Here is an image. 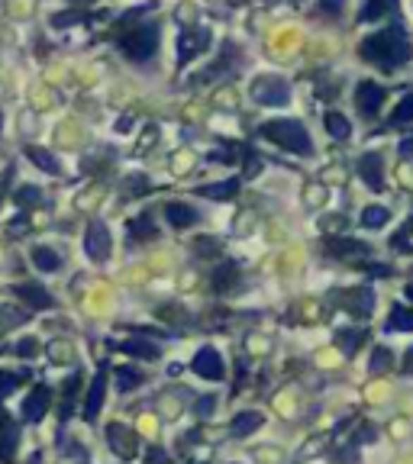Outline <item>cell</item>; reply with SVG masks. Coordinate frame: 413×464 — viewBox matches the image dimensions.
I'll list each match as a JSON object with an SVG mask.
<instances>
[{"mask_svg": "<svg viewBox=\"0 0 413 464\" xmlns=\"http://www.w3.org/2000/svg\"><path fill=\"white\" fill-rule=\"evenodd\" d=\"M323 226H326L329 232H333V229H336V232H339V229L345 226V220H343V216H329V220H323Z\"/></svg>", "mask_w": 413, "mask_h": 464, "instance_id": "obj_40", "label": "cell"}, {"mask_svg": "<svg viewBox=\"0 0 413 464\" xmlns=\"http://www.w3.org/2000/svg\"><path fill=\"white\" fill-rule=\"evenodd\" d=\"M326 132L333 139H339V142H343V139H349V132H352V130H349V120H345L343 113L329 110V113H326Z\"/></svg>", "mask_w": 413, "mask_h": 464, "instance_id": "obj_26", "label": "cell"}, {"mask_svg": "<svg viewBox=\"0 0 413 464\" xmlns=\"http://www.w3.org/2000/svg\"><path fill=\"white\" fill-rule=\"evenodd\" d=\"M85 251L91 255L94 261H107L110 251H113V239H110V229L104 222H91L85 239Z\"/></svg>", "mask_w": 413, "mask_h": 464, "instance_id": "obj_7", "label": "cell"}, {"mask_svg": "<svg viewBox=\"0 0 413 464\" xmlns=\"http://www.w3.org/2000/svg\"><path fill=\"white\" fill-rule=\"evenodd\" d=\"M390 361H394V355H390V349H375L371 351V371L381 374L390 368Z\"/></svg>", "mask_w": 413, "mask_h": 464, "instance_id": "obj_33", "label": "cell"}, {"mask_svg": "<svg viewBox=\"0 0 413 464\" xmlns=\"http://www.w3.org/2000/svg\"><path fill=\"white\" fill-rule=\"evenodd\" d=\"M120 49H123V55H126V58H132V61L152 58L155 49H159V23L132 26V30L120 39Z\"/></svg>", "mask_w": 413, "mask_h": 464, "instance_id": "obj_3", "label": "cell"}, {"mask_svg": "<svg viewBox=\"0 0 413 464\" xmlns=\"http://www.w3.org/2000/svg\"><path fill=\"white\" fill-rule=\"evenodd\" d=\"M16 441H20V435H16V422L0 410V458H13L16 455Z\"/></svg>", "mask_w": 413, "mask_h": 464, "instance_id": "obj_14", "label": "cell"}, {"mask_svg": "<svg viewBox=\"0 0 413 464\" xmlns=\"http://www.w3.org/2000/svg\"><path fill=\"white\" fill-rule=\"evenodd\" d=\"M194 371L197 377H207V381H220L223 377V358L216 349H200L194 355Z\"/></svg>", "mask_w": 413, "mask_h": 464, "instance_id": "obj_9", "label": "cell"}, {"mask_svg": "<svg viewBox=\"0 0 413 464\" xmlns=\"http://www.w3.org/2000/svg\"><path fill=\"white\" fill-rule=\"evenodd\" d=\"M13 290L26 300V306H32V310H49V306H55L52 297H49V294L39 287V284H16Z\"/></svg>", "mask_w": 413, "mask_h": 464, "instance_id": "obj_16", "label": "cell"}, {"mask_svg": "<svg viewBox=\"0 0 413 464\" xmlns=\"http://www.w3.org/2000/svg\"><path fill=\"white\" fill-rule=\"evenodd\" d=\"M381 165H384V158H381V152H365L359 158V175L365 177V184L371 187V191H381L384 187V181H381Z\"/></svg>", "mask_w": 413, "mask_h": 464, "instance_id": "obj_13", "label": "cell"}, {"mask_svg": "<svg viewBox=\"0 0 413 464\" xmlns=\"http://www.w3.org/2000/svg\"><path fill=\"white\" fill-rule=\"evenodd\" d=\"M343 4H345V0H320V13L336 16L339 10H343Z\"/></svg>", "mask_w": 413, "mask_h": 464, "instance_id": "obj_36", "label": "cell"}, {"mask_svg": "<svg viewBox=\"0 0 413 464\" xmlns=\"http://www.w3.org/2000/svg\"><path fill=\"white\" fill-rule=\"evenodd\" d=\"M26 377H30V374H23V371H0V403H4Z\"/></svg>", "mask_w": 413, "mask_h": 464, "instance_id": "obj_27", "label": "cell"}, {"mask_svg": "<svg viewBox=\"0 0 413 464\" xmlns=\"http://www.w3.org/2000/svg\"><path fill=\"white\" fill-rule=\"evenodd\" d=\"M261 136L278 142L284 152H294V155H310L314 152V139L307 132V126L300 120H268L261 123Z\"/></svg>", "mask_w": 413, "mask_h": 464, "instance_id": "obj_2", "label": "cell"}, {"mask_svg": "<svg viewBox=\"0 0 413 464\" xmlns=\"http://www.w3.org/2000/svg\"><path fill=\"white\" fill-rule=\"evenodd\" d=\"M413 116V94H404V100H400V107L394 110V116H390V123L394 126H407Z\"/></svg>", "mask_w": 413, "mask_h": 464, "instance_id": "obj_32", "label": "cell"}, {"mask_svg": "<svg viewBox=\"0 0 413 464\" xmlns=\"http://www.w3.org/2000/svg\"><path fill=\"white\" fill-rule=\"evenodd\" d=\"M42 197V194H39V187H23V191L16 194V200H20V203H26V200H39Z\"/></svg>", "mask_w": 413, "mask_h": 464, "instance_id": "obj_38", "label": "cell"}, {"mask_svg": "<svg viewBox=\"0 0 413 464\" xmlns=\"http://www.w3.org/2000/svg\"><path fill=\"white\" fill-rule=\"evenodd\" d=\"M20 410H23L26 422H39V419L46 416V410H49V387H46V384H36V387H32V394L23 400V406H20Z\"/></svg>", "mask_w": 413, "mask_h": 464, "instance_id": "obj_12", "label": "cell"}, {"mask_svg": "<svg viewBox=\"0 0 413 464\" xmlns=\"http://www.w3.org/2000/svg\"><path fill=\"white\" fill-rule=\"evenodd\" d=\"M259 426H261L259 413H239V416L233 419V435H236V439H245V435H252Z\"/></svg>", "mask_w": 413, "mask_h": 464, "instance_id": "obj_23", "label": "cell"}, {"mask_svg": "<svg viewBox=\"0 0 413 464\" xmlns=\"http://www.w3.org/2000/svg\"><path fill=\"white\" fill-rule=\"evenodd\" d=\"M359 52H362V58L378 61V65H384V68H397V65H404V61L410 58V42H407L404 23H390L388 30L362 39Z\"/></svg>", "mask_w": 413, "mask_h": 464, "instance_id": "obj_1", "label": "cell"}, {"mask_svg": "<svg viewBox=\"0 0 413 464\" xmlns=\"http://www.w3.org/2000/svg\"><path fill=\"white\" fill-rule=\"evenodd\" d=\"M55 26H71V23H85V13H55L52 16Z\"/></svg>", "mask_w": 413, "mask_h": 464, "instance_id": "obj_34", "label": "cell"}, {"mask_svg": "<svg viewBox=\"0 0 413 464\" xmlns=\"http://www.w3.org/2000/svg\"><path fill=\"white\" fill-rule=\"evenodd\" d=\"M78 384H81V374H78V377H71V381H68V390H65V416L71 413V396H75V387H78Z\"/></svg>", "mask_w": 413, "mask_h": 464, "instance_id": "obj_37", "label": "cell"}, {"mask_svg": "<svg viewBox=\"0 0 413 464\" xmlns=\"http://www.w3.org/2000/svg\"><path fill=\"white\" fill-rule=\"evenodd\" d=\"M326 251L333 255V258H365V255H371V245L365 242H355V239H343V236H329L326 239Z\"/></svg>", "mask_w": 413, "mask_h": 464, "instance_id": "obj_11", "label": "cell"}, {"mask_svg": "<svg viewBox=\"0 0 413 464\" xmlns=\"http://www.w3.org/2000/svg\"><path fill=\"white\" fill-rule=\"evenodd\" d=\"M214 406H216V400H214V396H207V400H200V403H197V413H200V416H210Z\"/></svg>", "mask_w": 413, "mask_h": 464, "instance_id": "obj_39", "label": "cell"}, {"mask_svg": "<svg viewBox=\"0 0 413 464\" xmlns=\"http://www.w3.org/2000/svg\"><path fill=\"white\" fill-rule=\"evenodd\" d=\"M16 351H20V355H32V351H36V342H32V339H26V342L16 345Z\"/></svg>", "mask_w": 413, "mask_h": 464, "instance_id": "obj_41", "label": "cell"}, {"mask_svg": "<svg viewBox=\"0 0 413 464\" xmlns=\"http://www.w3.org/2000/svg\"><path fill=\"white\" fill-rule=\"evenodd\" d=\"M165 216H168V222L175 229L194 226V222L200 220V213L194 210V206H187V203H168V206H165Z\"/></svg>", "mask_w": 413, "mask_h": 464, "instance_id": "obj_18", "label": "cell"}, {"mask_svg": "<svg viewBox=\"0 0 413 464\" xmlns=\"http://www.w3.org/2000/svg\"><path fill=\"white\" fill-rule=\"evenodd\" d=\"M26 158H32L42 171H49V175H58L61 171V165L55 161V155H49L46 149H39V145H30V149H26Z\"/></svg>", "mask_w": 413, "mask_h": 464, "instance_id": "obj_24", "label": "cell"}, {"mask_svg": "<svg viewBox=\"0 0 413 464\" xmlns=\"http://www.w3.org/2000/svg\"><path fill=\"white\" fill-rule=\"evenodd\" d=\"M32 265L39 268V271H58L61 268V255L55 249H49V245H36L32 249Z\"/></svg>", "mask_w": 413, "mask_h": 464, "instance_id": "obj_20", "label": "cell"}, {"mask_svg": "<svg viewBox=\"0 0 413 464\" xmlns=\"http://www.w3.org/2000/svg\"><path fill=\"white\" fill-rule=\"evenodd\" d=\"M388 332H413V313L404 303H397L388 316Z\"/></svg>", "mask_w": 413, "mask_h": 464, "instance_id": "obj_21", "label": "cell"}, {"mask_svg": "<svg viewBox=\"0 0 413 464\" xmlns=\"http://www.w3.org/2000/svg\"><path fill=\"white\" fill-rule=\"evenodd\" d=\"M126 236H130V242H146V239L159 236V229H155V222H152V216H149V213H139L136 220H130Z\"/></svg>", "mask_w": 413, "mask_h": 464, "instance_id": "obj_17", "label": "cell"}, {"mask_svg": "<svg viewBox=\"0 0 413 464\" xmlns=\"http://www.w3.org/2000/svg\"><path fill=\"white\" fill-rule=\"evenodd\" d=\"M207 46H210V30H184L178 36V65L184 68L200 52H207Z\"/></svg>", "mask_w": 413, "mask_h": 464, "instance_id": "obj_6", "label": "cell"}, {"mask_svg": "<svg viewBox=\"0 0 413 464\" xmlns=\"http://www.w3.org/2000/svg\"><path fill=\"white\" fill-rule=\"evenodd\" d=\"M252 97L261 107H284V104H291V84L281 75H261L252 81Z\"/></svg>", "mask_w": 413, "mask_h": 464, "instance_id": "obj_4", "label": "cell"}, {"mask_svg": "<svg viewBox=\"0 0 413 464\" xmlns=\"http://www.w3.org/2000/svg\"><path fill=\"white\" fill-rule=\"evenodd\" d=\"M410 155H413V139H404V142H400V158H410Z\"/></svg>", "mask_w": 413, "mask_h": 464, "instance_id": "obj_42", "label": "cell"}, {"mask_svg": "<svg viewBox=\"0 0 413 464\" xmlns=\"http://www.w3.org/2000/svg\"><path fill=\"white\" fill-rule=\"evenodd\" d=\"M384 100H388V94H384V87L375 81H362L359 87H355V107L362 110V116H375L378 110H381Z\"/></svg>", "mask_w": 413, "mask_h": 464, "instance_id": "obj_8", "label": "cell"}, {"mask_svg": "<svg viewBox=\"0 0 413 464\" xmlns=\"http://www.w3.org/2000/svg\"><path fill=\"white\" fill-rule=\"evenodd\" d=\"M120 349L132 358H159V349H155L152 342H146V339H126Z\"/></svg>", "mask_w": 413, "mask_h": 464, "instance_id": "obj_25", "label": "cell"}, {"mask_svg": "<svg viewBox=\"0 0 413 464\" xmlns=\"http://www.w3.org/2000/svg\"><path fill=\"white\" fill-rule=\"evenodd\" d=\"M104 396H107V377H104V371L94 377L91 384V394H87V406H85V419L87 422H94L100 413V406H104Z\"/></svg>", "mask_w": 413, "mask_h": 464, "instance_id": "obj_15", "label": "cell"}, {"mask_svg": "<svg viewBox=\"0 0 413 464\" xmlns=\"http://www.w3.org/2000/svg\"><path fill=\"white\" fill-rule=\"evenodd\" d=\"M239 191V177H226L223 184H207V187H197V197L207 200H226Z\"/></svg>", "mask_w": 413, "mask_h": 464, "instance_id": "obj_19", "label": "cell"}, {"mask_svg": "<svg viewBox=\"0 0 413 464\" xmlns=\"http://www.w3.org/2000/svg\"><path fill=\"white\" fill-rule=\"evenodd\" d=\"M410 229H413V226H410V220H407L404 226H400V232H397V236H394V245H397L400 251H410V242H407V236H410Z\"/></svg>", "mask_w": 413, "mask_h": 464, "instance_id": "obj_35", "label": "cell"}, {"mask_svg": "<svg viewBox=\"0 0 413 464\" xmlns=\"http://www.w3.org/2000/svg\"><path fill=\"white\" fill-rule=\"evenodd\" d=\"M236 277H239V268L233 265V261H226L223 268H216V274H214V287H216V290H230L233 284H236Z\"/></svg>", "mask_w": 413, "mask_h": 464, "instance_id": "obj_29", "label": "cell"}, {"mask_svg": "<svg viewBox=\"0 0 413 464\" xmlns=\"http://www.w3.org/2000/svg\"><path fill=\"white\" fill-rule=\"evenodd\" d=\"M139 384H142V374L139 371H132V368H116V387H120L123 394L136 390Z\"/></svg>", "mask_w": 413, "mask_h": 464, "instance_id": "obj_30", "label": "cell"}, {"mask_svg": "<svg viewBox=\"0 0 413 464\" xmlns=\"http://www.w3.org/2000/svg\"><path fill=\"white\" fill-rule=\"evenodd\" d=\"M365 339H368L365 329H336V342L343 345L345 355H355V349H359Z\"/></svg>", "mask_w": 413, "mask_h": 464, "instance_id": "obj_22", "label": "cell"}, {"mask_svg": "<svg viewBox=\"0 0 413 464\" xmlns=\"http://www.w3.org/2000/svg\"><path fill=\"white\" fill-rule=\"evenodd\" d=\"M388 206H368L365 213H362V226H368V229H378V226H384L388 222Z\"/></svg>", "mask_w": 413, "mask_h": 464, "instance_id": "obj_31", "label": "cell"}, {"mask_svg": "<svg viewBox=\"0 0 413 464\" xmlns=\"http://www.w3.org/2000/svg\"><path fill=\"white\" fill-rule=\"evenodd\" d=\"M107 441H110V449H113L120 458H132L139 451L136 435H132L130 429H123L120 422H110V426H107Z\"/></svg>", "mask_w": 413, "mask_h": 464, "instance_id": "obj_10", "label": "cell"}, {"mask_svg": "<svg viewBox=\"0 0 413 464\" xmlns=\"http://www.w3.org/2000/svg\"><path fill=\"white\" fill-rule=\"evenodd\" d=\"M75 4H91V0H75Z\"/></svg>", "mask_w": 413, "mask_h": 464, "instance_id": "obj_43", "label": "cell"}, {"mask_svg": "<svg viewBox=\"0 0 413 464\" xmlns=\"http://www.w3.org/2000/svg\"><path fill=\"white\" fill-rule=\"evenodd\" d=\"M390 7H394V0H368L365 7H362V23H375V20H381Z\"/></svg>", "mask_w": 413, "mask_h": 464, "instance_id": "obj_28", "label": "cell"}, {"mask_svg": "<svg viewBox=\"0 0 413 464\" xmlns=\"http://www.w3.org/2000/svg\"><path fill=\"white\" fill-rule=\"evenodd\" d=\"M336 303L343 306V310H349L352 316H359V320H368V316H371V310H375V294H371V287L339 290Z\"/></svg>", "mask_w": 413, "mask_h": 464, "instance_id": "obj_5", "label": "cell"}]
</instances>
